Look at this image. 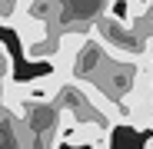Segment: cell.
Instances as JSON below:
<instances>
[{
	"label": "cell",
	"mask_w": 153,
	"mask_h": 149,
	"mask_svg": "<svg viewBox=\"0 0 153 149\" xmlns=\"http://www.w3.org/2000/svg\"><path fill=\"white\" fill-rule=\"evenodd\" d=\"M146 149H153V129H150V136H146V142H143Z\"/></svg>",
	"instance_id": "1"
}]
</instances>
